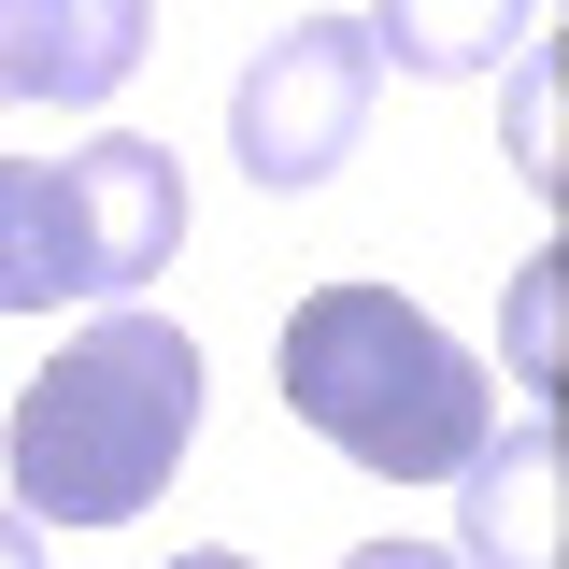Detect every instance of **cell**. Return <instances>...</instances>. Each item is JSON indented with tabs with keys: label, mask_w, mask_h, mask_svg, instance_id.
Wrapping results in <instances>:
<instances>
[{
	"label": "cell",
	"mask_w": 569,
	"mask_h": 569,
	"mask_svg": "<svg viewBox=\"0 0 569 569\" xmlns=\"http://www.w3.org/2000/svg\"><path fill=\"white\" fill-rule=\"evenodd\" d=\"M186 441H200V342L171 313L114 299L29 370V399L0 427V470H14L29 527H129L171 498Z\"/></svg>",
	"instance_id": "1"
},
{
	"label": "cell",
	"mask_w": 569,
	"mask_h": 569,
	"mask_svg": "<svg viewBox=\"0 0 569 569\" xmlns=\"http://www.w3.org/2000/svg\"><path fill=\"white\" fill-rule=\"evenodd\" d=\"M271 385L342 470H385V485H456L498 441L485 356L441 342L399 284H313L284 313V342H271Z\"/></svg>",
	"instance_id": "2"
},
{
	"label": "cell",
	"mask_w": 569,
	"mask_h": 569,
	"mask_svg": "<svg viewBox=\"0 0 569 569\" xmlns=\"http://www.w3.org/2000/svg\"><path fill=\"white\" fill-rule=\"evenodd\" d=\"M186 242V157L142 129H86L71 157L0 142V313H114Z\"/></svg>",
	"instance_id": "3"
},
{
	"label": "cell",
	"mask_w": 569,
	"mask_h": 569,
	"mask_svg": "<svg viewBox=\"0 0 569 569\" xmlns=\"http://www.w3.org/2000/svg\"><path fill=\"white\" fill-rule=\"evenodd\" d=\"M370 114H385L370 29L356 14H284L271 43L242 58V86H228V157H242V186L299 200V186H328L356 142H370Z\"/></svg>",
	"instance_id": "4"
},
{
	"label": "cell",
	"mask_w": 569,
	"mask_h": 569,
	"mask_svg": "<svg viewBox=\"0 0 569 569\" xmlns=\"http://www.w3.org/2000/svg\"><path fill=\"white\" fill-rule=\"evenodd\" d=\"M157 0H0V114H114Z\"/></svg>",
	"instance_id": "5"
},
{
	"label": "cell",
	"mask_w": 569,
	"mask_h": 569,
	"mask_svg": "<svg viewBox=\"0 0 569 569\" xmlns=\"http://www.w3.org/2000/svg\"><path fill=\"white\" fill-rule=\"evenodd\" d=\"M456 569H569V441L556 427H512L456 470Z\"/></svg>",
	"instance_id": "6"
},
{
	"label": "cell",
	"mask_w": 569,
	"mask_h": 569,
	"mask_svg": "<svg viewBox=\"0 0 569 569\" xmlns=\"http://www.w3.org/2000/svg\"><path fill=\"white\" fill-rule=\"evenodd\" d=\"M356 29H370V58L399 71V86H456V71L527 58L541 43V0H370Z\"/></svg>",
	"instance_id": "7"
},
{
	"label": "cell",
	"mask_w": 569,
	"mask_h": 569,
	"mask_svg": "<svg viewBox=\"0 0 569 569\" xmlns=\"http://www.w3.org/2000/svg\"><path fill=\"white\" fill-rule=\"evenodd\" d=\"M556 299H569V271L556 257H527V271H512V385H527V399H556Z\"/></svg>",
	"instance_id": "8"
},
{
	"label": "cell",
	"mask_w": 569,
	"mask_h": 569,
	"mask_svg": "<svg viewBox=\"0 0 569 569\" xmlns=\"http://www.w3.org/2000/svg\"><path fill=\"white\" fill-rule=\"evenodd\" d=\"M556 86H569L556 43H527V58H512V157H527V186H541V200H556Z\"/></svg>",
	"instance_id": "9"
},
{
	"label": "cell",
	"mask_w": 569,
	"mask_h": 569,
	"mask_svg": "<svg viewBox=\"0 0 569 569\" xmlns=\"http://www.w3.org/2000/svg\"><path fill=\"white\" fill-rule=\"evenodd\" d=\"M342 569H456V556H441V541H356Z\"/></svg>",
	"instance_id": "10"
},
{
	"label": "cell",
	"mask_w": 569,
	"mask_h": 569,
	"mask_svg": "<svg viewBox=\"0 0 569 569\" xmlns=\"http://www.w3.org/2000/svg\"><path fill=\"white\" fill-rule=\"evenodd\" d=\"M0 569H43V527H29L14 498H0Z\"/></svg>",
	"instance_id": "11"
},
{
	"label": "cell",
	"mask_w": 569,
	"mask_h": 569,
	"mask_svg": "<svg viewBox=\"0 0 569 569\" xmlns=\"http://www.w3.org/2000/svg\"><path fill=\"white\" fill-rule=\"evenodd\" d=\"M171 569H257V556H228V541H200V556H171Z\"/></svg>",
	"instance_id": "12"
}]
</instances>
